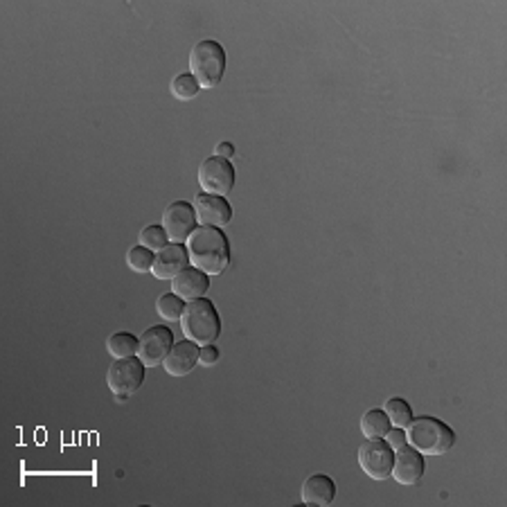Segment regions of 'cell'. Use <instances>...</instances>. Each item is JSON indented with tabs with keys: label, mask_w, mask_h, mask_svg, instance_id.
Returning a JSON list of instances; mask_svg holds the SVG:
<instances>
[{
	"label": "cell",
	"mask_w": 507,
	"mask_h": 507,
	"mask_svg": "<svg viewBox=\"0 0 507 507\" xmlns=\"http://www.w3.org/2000/svg\"><path fill=\"white\" fill-rule=\"evenodd\" d=\"M386 442H388V447L393 449H399V447H404V444H408L406 442V429H397V426H390V431L386 433Z\"/></svg>",
	"instance_id": "obj_23"
},
{
	"label": "cell",
	"mask_w": 507,
	"mask_h": 507,
	"mask_svg": "<svg viewBox=\"0 0 507 507\" xmlns=\"http://www.w3.org/2000/svg\"><path fill=\"white\" fill-rule=\"evenodd\" d=\"M395 451L386 440H368L359 447V465L372 480H388L393 474Z\"/></svg>",
	"instance_id": "obj_7"
},
{
	"label": "cell",
	"mask_w": 507,
	"mask_h": 507,
	"mask_svg": "<svg viewBox=\"0 0 507 507\" xmlns=\"http://www.w3.org/2000/svg\"><path fill=\"white\" fill-rule=\"evenodd\" d=\"M183 298H179L176 293H163V296L156 300V314L165 320V323H174V320H181L183 316Z\"/></svg>",
	"instance_id": "obj_18"
},
{
	"label": "cell",
	"mask_w": 507,
	"mask_h": 507,
	"mask_svg": "<svg viewBox=\"0 0 507 507\" xmlns=\"http://www.w3.org/2000/svg\"><path fill=\"white\" fill-rule=\"evenodd\" d=\"M215 156H219V158H226V160L233 158L235 156L233 142H219V145L215 147Z\"/></svg>",
	"instance_id": "obj_25"
},
{
	"label": "cell",
	"mask_w": 507,
	"mask_h": 507,
	"mask_svg": "<svg viewBox=\"0 0 507 507\" xmlns=\"http://www.w3.org/2000/svg\"><path fill=\"white\" fill-rule=\"evenodd\" d=\"M390 420L381 408H372L361 417V431L368 440H384L390 431Z\"/></svg>",
	"instance_id": "obj_16"
},
{
	"label": "cell",
	"mask_w": 507,
	"mask_h": 507,
	"mask_svg": "<svg viewBox=\"0 0 507 507\" xmlns=\"http://www.w3.org/2000/svg\"><path fill=\"white\" fill-rule=\"evenodd\" d=\"M172 348H174V334H172V329L165 327V325H156V327H149L140 336L136 357L145 363V368H156L163 366V361L167 359Z\"/></svg>",
	"instance_id": "obj_8"
},
{
	"label": "cell",
	"mask_w": 507,
	"mask_h": 507,
	"mask_svg": "<svg viewBox=\"0 0 507 507\" xmlns=\"http://www.w3.org/2000/svg\"><path fill=\"white\" fill-rule=\"evenodd\" d=\"M424 476V456L411 444L395 449V462L390 478L397 480L399 485H417Z\"/></svg>",
	"instance_id": "obj_11"
},
{
	"label": "cell",
	"mask_w": 507,
	"mask_h": 507,
	"mask_svg": "<svg viewBox=\"0 0 507 507\" xmlns=\"http://www.w3.org/2000/svg\"><path fill=\"white\" fill-rule=\"evenodd\" d=\"M201 93V86H199L197 79L192 77L190 73H181L172 79V95L181 102H190Z\"/></svg>",
	"instance_id": "obj_20"
},
{
	"label": "cell",
	"mask_w": 507,
	"mask_h": 507,
	"mask_svg": "<svg viewBox=\"0 0 507 507\" xmlns=\"http://www.w3.org/2000/svg\"><path fill=\"white\" fill-rule=\"evenodd\" d=\"M138 242H140V246L149 248L151 253H158L167 246L169 237L163 226H147V228H142L140 235H138Z\"/></svg>",
	"instance_id": "obj_21"
},
{
	"label": "cell",
	"mask_w": 507,
	"mask_h": 507,
	"mask_svg": "<svg viewBox=\"0 0 507 507\" xmlns=\"http://www.w3.org/2000/svg\"><path fill=\"white\" fill-rule=\"evenodd\" d=\"M300 498L305 505L327 507L336 498V483L327 474H314L302 483Z\"/></svg>",
	"instance_id": "obj_15"
},
{
	"label": "cell",
	"mask_w": 507,
	"mask_h": 507,
	"mask_svg": "<svg viewBox=\"0 0 507 507\" xmlns=\"http://www.w3.org/2000/svg\"><path fill=\"white\" fill-rule=\"evenodd\" d=\"M138 345H140V338H136L129 332H118L113 336H109L106 341V350L113 359H129L138 354Z\"/></svg>",
	"instance_id": "obj_17"
},
{
	"label": "cell",
	"mask_w": 507,
	"mask_h": 507,
	"mask_svg": "<svg viewBox=\"0 0 507 507\" xmlns=\"http://www.w3.org/2000/svg\"><path fill=\"white\" fill-rule=\"evenodd\" d=\"M406 442L422 456H444L456 444V433L438 417H417L406 426Z\"/></svg>",
	"instance_id": "obj_3"
},
{
	"label": "cell",
	"mask_w": 507,
	"mask_h": 507,
	"mask_svg": "<svg viewBox=\"0 0 507 507\" xmlns=\"http://www.w3.org/2000/svg\"><path fill=\"white\" fill-rule=\"evenodd\" d=\"M235 183H237V172H235V165L230 160L212 156V158L203 160L201 167H199V185L206 194L228 197L235 190Z\"/></svg>",
	"instance_id": "obj_6"
},
{
	"label": "cell",
	"mask_w": 507,
	"mask_h": 507,
	"mask_svg": "<svg viewBox=\"0 0 507 507\" xmlns=\"http://www.w3.org/2000/svg\"><path fill=\"white\" fill-rule=\"evenodd\" d=\"M190 266L188 248L183 244H167L163 251L156 253L151 273L158 280H174L176 275Z\"/></svg>",
	"instance_id": "obj_12"
},
{
	"label": "cell",
	"mask_w": 507,
	"mask_h": 507,
	"mask_svg": "<svg viewBox=\"0 0 507 507\" xmlns=\"http://www.w3.org/2000/svg\"><path fill=\"white\" fill-rule=\"evenodd\" d=\"M154 257H156V253H151L149 248H145L138 244V246H133L131 251L127 253V264H129V269L136 271V273H151Z\"/></svg>",
	"instance_id": "obj_22"
},
{
	"label": "cell",
	"mask_w": 507,
	"mask_h": 507,
	"mask_svg": "<svg viewBox=\"0 0 507 507\" xmlns=\"http://www.w3.org/2000/svg\"><path fill=\"white\" fill-rule=\"evenodd\" d=\"M199 354H201V348L192 341H181V343H174V348L169 350L167 359L163 361L165 372L169 377H185L199 366Z\"/></svg>",
	"instance_id": "obj_13"
},
{
	"label": "cell",
	"mask_w": 507,
	"mask_h": 507,
	"mask_svg": "<svg viewBox=\"0 0 507 507\" xmlns=\"http://www.w3.org/2000/svg\"><path fill=\"white\" fill-rule=\"evenodd\" d=\"M145 370V363L138 357L115 359V363H111L109 372H106V386H109V390L115 395L118 402H127L129 397H133L142 388Z\"/></svg>",
	"instance_id": "obj_5"
},
{
	"label": "cell",
	"mask_w": 507,
	"mask_h": 507,
	"mask_svg": "<svg viewBox=\"0 0 507 507\" xmlns=\"http://www.w3.org/2000/svg\"><path fill=\"white\" fill-rule=\"evenodd\" d=\"M226 50L215 39H203L190 52V75L201 88H215L224 79Z\"/></svg>",
	"instance_id": "obj_4"
},
{
	"label": "cell",
	"mask_w": 507,
	"mask_h": 507,
	"mask_svg": "<svg viewBox=\"0 0 507 507\" xmlns=\"http://www.w3.org/2000/svg\"><path fill=\"white\" fill-rule=\"evenodd\" d=\"M384 413L388 415L390 424L397 426V429H406V426L413 422V408L408 406L406 399L402 397L388 399L384 406Z\"/></svg>",
	"instance_id": "obj_19"
},
{
	"label": "cell",
	"mask_w": 507,
	"mask_h": 507,
	"mask_svg": "<svg viewBox=\"0 0 507 507\" xmlns=\"http://www.w3.org/2000/svg\"><path fill=\"white\" fill-rule=\"evenodd\" d=\"M208 289H210V275L194 269V266H188L172 280V293L183 298L185 302L199 300V298L206 296Z\"/></svg>",
	"instance_id": "obj_14"
},
{
	"label": "cell",
	"mask_w": 507,
	"mask_h": 507,
	"mask_svg": "<svg viewBox=\"0 0 507 507\" xmlns=\"http://www.w3.org/2000/svg\"><path fill=\"white\" fill-rule=\"evenodd\" d=\"M199 363H201V366H206V368L219 363V350H217L215 345H203L201 354H199Z\"/></svg>",
	"instance_id": "obj_24"
},
{
	"label": "cell",
	"mask_w": 507,
	"mask_h": 507,
	"mask_svg": "<svg viewBox=\"0 0 507 507\" xmlns=\"http://www.w3.org/2000/svg\"><path fill=\"white\" fill-rule=\"evenodd\" d=\"M181 329L188 341L197 345H212L221 334L219 311L215 309V302L208 298H199L185 305L181 316Z\"/></svg>",
	"instance_id": "obj_2"
},
{
	"label": "cell",
	"mask_w": 507,
	"mask_h": 507,
	"mask_svg": "<svg viewBox=\"0 0 507 507\" xmlns=\"http://www.w3.org/2000/svg\"><path fill=\"white\" fill-rule=\"evenodd\" d=\"M190 266L206 275H221L230 264V242L221 228L197 226L185 242Z\"/></svg>",
	"instance_id": "obj_1"
},
{
	"label": "cell",
	"mask_w": 507,
	"mask_h": 507,
	"mask_svg": "<svg viewBox=\"0 0 507 507\" xmlns=\"http://www.w3.org/2000/svg\"><path fill=\"white\" fill-rule=\"evenodd\" d=\"M194 212H197L199 226H210V228H224L233 221V206L226 201V197H212V194H197L194 199Z\"/></svg>",
	"instance_id": "obj_10"
},
{
	"label": "cell",
	"mask_w": 507,
	"mask_h": 507,
	"mask_svg": "<svg viewBox=\"0 0 507 507\" xmlns=\"http://www.w3.org/2000/svg\"><path fill=\"white\" fill-rule=\"evenodd\" d=\"M197 212L188 201L169 203L163 212V228L172 244H185L190 235L197 230Z\"/></svg>",
	"instance_id": "obj_9"
}]
</instances>
